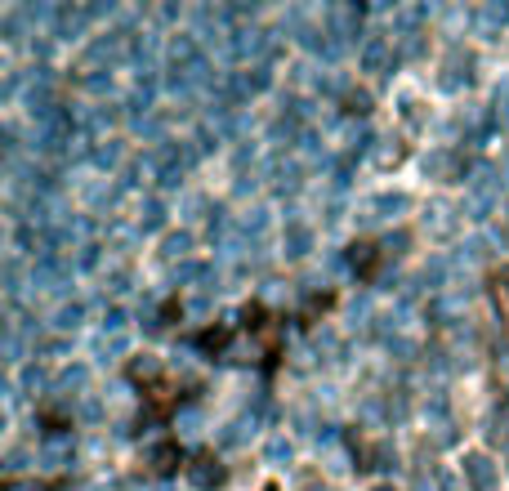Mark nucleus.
<instances>
[{"label":"nucleus","mask_w":509,"mask_h":491,"mask_svg":"<svg viewBox=\"0 0 509 491\" xmlns=\"http://www.w3.org/2000/svg\"><path fill=\"white\" fill-rule=\"evenodd\" d=\"M501 456H505V465H509V447H505V451H501Z\"/></svg>","instance_id":"a878e982"},{"label":"nucleus","mask_w":509,"mask_h":491,"mask_svg":"<svg viewBox=\"0 0 509 491\" xmlns=\"http://www.w3.org/2000/svg\"><path fill=\"white\" fill-rule=\"evenodd\" d=\"M402 210H406V197H402V192H380V197L367 201V215H362V219H367V224H380V219H397Z\"/></svg>","instance_id":"1a4fd4ad"},{"label":"nucleus","mask_w":509,"mask_h":491,"mask_svg":"<svg viewBox=\"0 0 509 491\" xmlns=\"http://www.w3.org/2000/svg\"><path fill=\"white\" fill-rule=\"evenodd\" d=\"M358 67H362L367 76H384V72L393 67V45H388L384 31H371V36L362 40V49H358Z\"/></svg>","instance_id":"20e7f679"},{"label":"nucleus","mask_w":509,"mask_h":491,"mask_svg":"<svg viewBox=\"0 0 509 491\" xmlns=\"http://www.w3.org/2000/svg\"><path fill=\"white\" fill-rule=\"evenodd\" d=\"M129 370H134V375H156V358H152V353H143V358H138Z\"/></svg>","instance_id":"aec40b11"},{"label":"nucleus","mask_w":509,"mask_h":491,"mask_svg":"<svg viewBox=\"0 0 509 491\" xmlns=\"http://www.w3.org/2000/svg\"><path fill=\"white\" fill-rule=\"evenodd\" d=\"M224 478H228V474H224V465H219L215 456H197V460L188 465V483H192L197 491L224 487Z\"/></svg>","instance_id":"0eeeda50"},{"label":"nucleus","mask_w":509,"mask_h":491,"mask_svg":"<svg viewBox=\"0 0 509 491\" xmlns=\"http://www.w3.org/2000/svg\"><path fill=\"white\" fill-rule=\"evenodd\" d=\"M268 456H272V460H281V456L290 460V442H281V438H272V442H268Z\"/></svg>","instance_id":"4be33fe9"},{"label":"nucleus","mask_w":509,"mask_h":491,"mask_svg":"<svg viewBox=\"0 0 509 491\" xmlns=\"http://www.w3.org/2000/svg\"><path fill=\"white\" fill-rule=\"evenodd\" d=\"M397 161H402V147L384 138L380 147H376V165H380V170H388V165H397Z\"/></svg>","instance_id":"dca6fc26"},{"label":"nucleus","mask_w":509,"mask_h":491,"mask_svg":"<svg viewBox=\"0 0 509 491\" xmlns=\"http://www.w3.org/2000/svg\"><path fill=\"white\" fill-rule=\"evenodd\" d=\"M456 228H460V215H456L447 201H429V206H424V233H429L433 242H451Z\"/></svg>","instance_id":"423d86ee"},{"label":"nucleus","mask_w":509,"mask_h":491,"mask_svg":"<svg viewBox=\"0 0 509 491\" xmlns=\"http://www.w3.org/2000/svg\"><path fill=\"white\" fill-rule=\"evenodd\" d=\"M424 174H433V179H442V183H469V165H465V156H460L456 147L429 152V156H424Z\"/></svg>","instance_id":"7ed1b4c3"},{"label":"nucleus","mask_w":509,"mask_h":491,"mask_svg":"<svg viewBox=\"0 0 509 491\" xmlns=\"http://www.w3.org/2000/svg\"><path fill=\"white\" fill-rule=\"evenodd\" d=\"M103 331H112V335H121V331H126V308H117V304H112V308L103 313Z\"/></svg>","instance_id":"a211bd4d"},{"label":"nucleus","mask_w":509,"mask_h":491,"mask_svg":"<svg viewBox=\"0 0 509 491\" xmlns=\"http://www.w3.org/2000/svg\"><path fill=\"white\" fill-rule=\"evenodd\" d=\"M492 442H501V451L509 447V402L492 411Z\"/></svg>","instance_id":"2eb2a0df"},{"label":"nucleus","mask_w":509,"mask_h":491,"mask_svg":"<svg viewBox=\"0 0 509 491\" xmlns=\"http://www.w3.org/2000/svg\"><path fill=\"white\" fill-rule=\"evenodd\" d=\"M469 81H474V54H465L460 45H451L447 58H442V76H438V85H442V90H465Z\"/></svg>","instance_id":"39448f33"},{"label":"nucleus","mask_w":509,"mask_h":491,"mask_svg":"<svg viewBox=\"0 0 509 491\" xmlns=\"http://www.w3.org/2000/svg\"><path fill=\"white\" fill-rule=\"evenodd\" d=\"M496 117L509 125V85H505V90H496Z\"/></svg>","instance_id":"412c9836"},{"label":"nucleus","mask_w":509,"mask_h":491,"mask_svg":"<svg viewBox=\"0 0 509 491\" xmlns=\"http://www.w3.org/2000/svg\"><path fill=\"white\" fill-rule=\"evenodd\" d=\"M90 161H94L99 170H117V161H121V143H117V138H99V143L90 147Z\"/></svg>","instance_id":"f8f14e48"},{"label":"nucleus","mask_w":509,"mask_h":491,"mask_svg":"<svg viewBox=\"0 0 509 491\" xmlns=\"http://www.w3.org/2000/svg\"><path fill=\"white\" fill-rule=\"evenodd\" d=\"M438 491H460V487H456V474H451V469H438Z\"/></svg>","instance_id":"5701e85b"},{"label":"nucleus","mask_w":509,"mask_h":491,"mask_svg":"<svg viewBox=\"0 0 509 491\" xmlns=\"http://www.w3.org/2000/svg\"><path fill=\"white\" fill-rule=\"evenodd\" d=\"M371 491H397V487H393V483H376V487H371Z\"/></svg>","instance_id":"b1692460"},{"label":"nucleus","mask_w":509,"mask_h":491,"mask_svg":"<svg viewBox=\"0 0 509 491\" xmlns=\"http://www.w3.org/2000/svg\"><path fill=\"white\" fill-rule=\"evenodd\" d=\"M344 112L349 117H367L371 112V99L367 94H344Z\"/></svg>","instance_id":"f3484780"},{"label":"nucleus","mask_w":509,"mask_h":491,"mask_svg":"<svg viewBox=\"0 0 509 491\" xmlns=\"http://www.w3.org/2000/svg\"><path fill=\"white\" fill-rule=\"evenodd\" d=\"M308 250H313V228L299 224V219H290L286 233H281V254H286V259H304Z\"/></svg>","instance_id":"6e6552de"},{"label":"nucleus","mask_w":509,"mask_h":491,"mask_svg":"<svg viewBox=\"0 0 509 491\" xmlns=\"http://www.w3.org/2000/svg\"><path fill=\"white\" fill-rule=\"evenodd\" d=\"M85 375H90V370H85V367H76V370H63V379H58V388H85Z\"/></svg>","instance_id":"6ab92c4d"},{"label":"nucleus","mask_w":509,"mask_h":491,"mask_svg":"<svg viewBox=\"0 0 509 491\" xmlns=\"http://www.w3.org/2000/svg\"><path fill=\"white\" fill-rule=\"evenodd\" d=\"M161 254H165V259H188V254H192V233H170V237L161 242Z\"/></svg>","instance_id":"4468645a"},{"label":"nucleus","mask_w":509,"mask_h":491,"mask_svg":"<svg viewBox=\"0 0 509 491\" xmlns=\"http://www.w3.org/2000/svg\"><path fill=\"white\" fill-rule=\"evenodd\" d=\"M81 322H85V304H63L54 313V326L58 331H81Z\"/></svg>","instance_id":"ddd939ff"},{"label":"nucleus","mask_w":509,"mask_h":491,"mask_svg":"<svg viewBox=\"0 0 509 491\" xmlns=\"http://www.w3.org/2000/svg\"><path fill=\"white\" fill-rule=\"evenodd\" d=\"M505 375H509V349H505Z\"/></svg>","instance_id":"393cba45"},{"label":"nucleus","mask_w":509,"mask_h":491,"mask_svg":"<svg viewBox=\"0 0 509 491\" xmlns=\"http://www.w3.org/2000/svg\"><path fill=\"white\" fill-rule=\"evenodd\" d=\"M474 27L483 36H496L501 27H509V4H483V9H474Z\"/></svg>","instance_id":"9d476101"},{"label":"nucleus","mask_w":509,"mask_h":491,"mask_svg":"<svg viewBox=\"0 0 509 491\" xmlns=\"http://www.w3.org/2000/svg\"><path fill=\"white\" fill-rule=\"evenodd\" d=\"M165 67L170 72H201L206 67V49L197 40V31H174L165 45Z\"/></svg>","instance_id":"f257e3e1"},{"label":"nucleus","mask_w":509,"mask_h":491,"mask_svg":"<svg viewBox=\"0 0 509 491\" xmlns=\"http://www.w3.org/2000/svg\"><path fill=\"white\" fill-rule=\"evenodd\" d=\"M156 228H165V206L161 197H147L138 201V233H156Z\"/></svg>","instance_id":"9b49d317"},{"label":"nucleus","mask_w":509,"mask_h":491,"mask_svg":"<svg viewBox=\"0 0 509 491\" xmlns=\"http://www.w3.org/2000/svg\"><path fill=\"white\" fill-rule=\"evenodd\" d=\"M460 478L469 483V491H501V465L487 451H465Z\"/></svg>","instance_id":"f03ea898"}]
</instances>
